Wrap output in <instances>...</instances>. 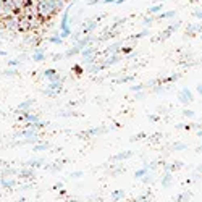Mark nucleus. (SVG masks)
Returning a JSON list of instances; mask_svg holds the SVG:
<instances>
[{"label": "nucleus", "instance_id": "1", "mask_svg": "<svg viewBox=\"0 0 202 202\" xmlns=\"http://www.w3.org/2000/svg\"><path fill=\"white\" fill-rule=\"evenodd\" d=\"M192 99H194V95H192V92L189 91L188 87H184V89H183L181 91V94H180V100L183 102V104H189V102L192 100Z\"/></svg>", "mask_w": 202, "mask_h": 202}, {"label": "nucleus", "instance_id": "2", "mask_svg": "<svg viewBox=\"0 0 202 202\" xmlns=\"http://www.w3.org/2000/svg\"><path fill=\"white\" fill-rule=\"evenodd\" d=\"M133 152H123V154H118V155H115L116 160H123V159H126V157H131Z\"/></svg>", "mask_w": 202, "mask_h": 202}, {"label": "nucleus", "instance_id": "3", "mask_svg": "<svg viewBox=\"0 0 202 202\" xmlns=\"http://www.w3.org/2000/svg\"><path fill=\"white\" fill-rule=\"evenodd\" d=\"M162 10V4L160 5H155V7H150L149 8V13H159Z\"/></svg>", "mask_w": 202, "mask_h": 202}, {"label": "nucleus", "instance_id": "4", "mask_svg": "<svg viewBox=\"0 0 202 202\" xmlns=\"http://www.w3.org/2000/svg\"><path fill=\"white\" fill-rule=\"evenodd\" d=\"M175 15H176V13H175V11L171 10V11H167V13H162V15H160V16H159V18H173Z\"/></svg>", "mask_w": 202, "mask_h": 202}, {"label": "nucleus", "instance_id": "5", "mask_svg": "<svg viewBox=\"0 0 202 202\" xmlns=\"http://www.w3.org/2000/svg\"><path fill=\"white\" fill-rule=\"evenodd\" d=\"M170 181H171V176L168 175V176L163 178V183H162V184H163V186H168V184H170Z\"/></svg>", "mask_w": 202, "mask_h": 202}, {"label": "nucleus", "instance_id": "6", "mask_svg": "<svg viewBox=\"0 0 202 202\" xmlns=\"http://www.w3.org/2000/svg\"><path fill=\"white\" fill-rule=\"evenodd\" d=\"M146 168H142V170H139V171H137V173H136V178H141V176H144V175H146Z\"/></svg>", "mask_w": 202, "mask_h": 202}, {"label": "nucleus", "instance_id": "7", "mask_svg": "<svg viewBox=\"0 0 202 202\" xmlns=\"http://www.w3.org/2000/svg\"><path fill=\"white\" fill-rule=\"evenodd\" d=\"M183 115H184V116H194V112H192V110H184V112H183Z\"/></svg>", "mask_w": 202, "mask_h": 202}, {"label": "nucleus", "instance_id": "8", "mask_svg": "<svg viewBox=\"0 0 202 202\" xmlns=\"http://www.w3.org/2000/svg\"><path fill=\"white\" fill-rule=\"evenodd\" d=\"M194 16L197 18V20H202V11H196V13H194Z\"/></svg>", "mask_w": 202, "mask_h": 202}, {"label": "nucleus", "instance_id": "9", "mask_svg": "<svg viewBox=\"0 0 202 202\" xmlns=\"http://www.w3.org/2000/svg\"><path fill=\"white\" fill-rule=\"evenodd\" d=\"M34 60H44V55L39 53V55H34Z\"/></svg>", "mask_w": 202, "mask_h": 202}, {"label": "nucleus", "instance_id": "10", "mask_svg": "<svg viewBox=\"0 0 202 202\" xmlns=\"http://www.w3.org/2000/svg\"><path fill=\"white\" fill-rule=\"evenodd\" d=\"M197 92L202 95V84H197Z\"/></svg>", "mask_w": 202, "mask_h": 202}, {"label": "nucleus", "instance_id": "11", "mask_svg": "<svg viewBox=\"0 0 202 202\" xmlns=\"http://www.w3.org/2000/svg\"><path fill=\"white\" fill-rule=\"evenodd\" d=\"M196 150H197V152H202V146H199V147H197V149H196Z\"/></svg>", "mask_w": 202, "mask_h": 202}, {"label": "nucleus", "instance_id": "12", "mask_svg": "<svg viewBox=\"0 0 202 202\" xmlns=\"http://www.w3.org/2000/svg\"><path fill=\"white\" fill-rule=\"evenodd\" d=\"M197 136H199V137H202V129H201V131H197Z\"/></svg>", "mask_w": 202, "mask_h": 202}, {"label": "nucleus", "instance_id": "13", "mask_svg": "<svg viewBox=\"0 0 202 202\" xmlns=\"http://www.w3.org/2000/svg\"><path fill=\"white\" fill-rule=\"evenodd\" d=\"M197 170H199V171H202V165H199V167H197Z\"/></svg>", "mask_w": 202, "mask_h": 202}, {"label": "nucleus", "instance_id": "14", "mask_svg": "<svg viewBox=\"0 0 202 202\" xmlns=\"http://www.w3.org/2000/svg\"><path fill=\"white\" fill-rule=\"evenodd\" d=\"M201 39H202V36H201Z\"/></svg>", "mask_w": 202, "mask_h": 202}]
</instances>
